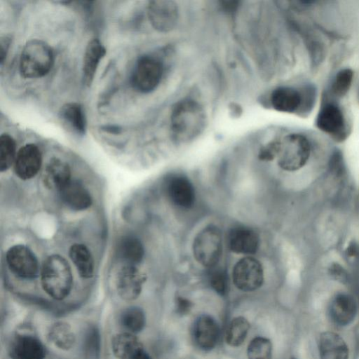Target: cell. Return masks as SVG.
Wrapping results in <instances>:
<instances>
[{
	"label": "cell",
	"instance_id": "cell-33",
	"mask_svg": "<svg viewBox=\"0 0 359 359\" xmlns=\"http://www.w3.org/2000/svg\"><path fill=\"white\" fill-rule=\"evenodd\" d=\"M208 280L210 287L219 294L228 293L229 284L226 271L217 265L208 269Z\"/></svg>",
	"mask_w": 359,
	"mask_h": 359
},
{
	"label": "cell",
	"instance_id": "cell-3",
	"mask_svg": "<svg viewBox=\"0 0 359 359\" xmlns=\"http://www.w3.org/2000/svg\"><path fill=\"white\" fill-rule=\"evenodd\" d=\"M54 55L51 47L40 39L28 41L22 49L19 69L26 79H37L46 75L52 68Z\"/></svg>",
	"mask_w": 359,
	"mask_h": 359
},
{
	"label": "cell",
	"instance_id": "cell-22",
	"mask_svg": "<svg viewBox=\"0 0 359 359\" xmlns=\"http://www.w3.org/2000/svg\"><path fill=\"white\" fill-rule=\"evenodd\" d=\"M71 180V170L67 163L58 158L50 159L43 174V181L48 189L59 191Z\"/></svg>",
	"mask_w": 359,
	"mask_h": 359
},
{
	"label": "cell",
	"instance_id": "cell-11",
	"mask_svg": "<svg viewBox=\"0 0 359 359\" xmlns=\"http://www.w3.org/2000/svg\"><path fill=\"white\" fill-rule=\"evenodd\" d=\"M165 193L170 202L181 208L193 206L196 194L193 184L186 176L175 174L165 181Z\"/></svg>",
	"mask_w": 359,
	"mask_h": 359
},
{
	"label": "cell",
	"instance_id": "cell-35",
	"mask_svg": "<svg viewBox=\"0 0 359 359\" xmlns=\"http://www.w3.org/2000/svg\"><path fill=\"white\" fill-rule=\"evenodd\" d=\"M280 141H273L262 147L258 154V157L262 161H271L277 158L279 150Z\"/></svg>",
	"mask_w": 359,
	"mask_h": 359
},
{
	"label": "cell",
	"instance_id": "cell-7",
	"mask_svg": "<svg viewBox=\"0 0 359 359\" xmlns=\"http://www.w3.org/2000/svg\"><path fill=\"white\" fill-rule=\"evenodd\" d=\"M232 277L234 285L240 290L255 291L259 288L264 282L262 265L255 257H245L235 264Z\"/></svg>",
	"mask_w": 359,
	"mask_h": 359
},
{
	"label": "cell",
	"instance_id": "cell-32",
	"mask_svg": "<svg viewBox=\"0 0 359 359\" xmlns=\"http://www.w3.org/2000/svg\"><path fill=\"white\" fill-rule=\"evenodd\" d=\"M247 355L248 359H271V341L263 337L254 338L248 346Z\"/></svg>",
	"mask_w": 359,
	"mask_h": 359
},
{
	"label": "cell",
	"instance_id": "cell-9",
	"mask_svg": "<svg viewBox=\"0 0 359 359\" xmlns=\"http://www.w3.org/2000/svg\"><path fill=\"white\" fill-rule=\"evenodd\" d=\"M316 125L336 141H343L347 136L345 118L341 109L334 102H325L320 108Z\"/></svg>",
	"mask_w": 359,
	"mask_h": 359
},
{
	"label": "cell",
	"instance_id": "cell-37",
	"mask_svg": "<svg viewBox=\"0 0 359 359\" xmlns=\"http://www.w3.org/2000/svg\"><path fill=\"white\" fill-rule=\"evenodd\" d=\"M11 37L9 35H5L0 39V62L2 65L6 57L11 43Z\"/></svg>",
	"mask_w": 359,
	"mask_h": 359
},
{
	"label": "cell",
	"instance_id": "cell-8",
	"mask_svg": "<svg viewBox=\"0 0 359 359\" xmlns=\"http://www.w3.org/2000/svg\"><path fill=\"white\" fill-rule=\"evenodd\" d=\"M6 257L10 271L15 276L32 280L38 276V259L28 247L24 245H13L7 251Z\"/></svg>",
	"mask_w": 359,
	"mask_h": 359
},
{
	"label": "cell",
	"instance_id": "cell-15",
	"mask_svg": "<svg viewBox=\"0 0 359 359\" xmlns=\"http://www.w3.org/2000/svg\"><path fill=\"white\" fill-rule=\"evenodd\" d=\"M8 355L11 359H45L46 349L36 337L18 334L10 342Z\"/></svg>",
	"mask_w": 359,
	"mask_h": 359
},
{
	"label": "cell",
	"instance_id": "cell-39",
	"mask_svg": "<svg viewBox=\"0 0 359 359\" xmlns=\"http://www.w3.org/2000/svg\"><path fill=\"white\" fill-rule=\"evenodd\" d=\"M238 1H222V7H224V8L226 11H230L235 10L238 6Z\"/></svg>",
	"mask_w": 359,
	"mask_h": 359
},
{
	"label": "cell",
	"instance_id": "cell-13",
	"mask_svg": "<svg viewBox=\"0 0 359 359\" xmlns=\"http://www.w3.org/2000/svg\"><path fill=\"white\" fill-rule=\"evenodd\" d=\"M226 243L229 250L234 253L252 255L259 249V238L254 229L239 225L229 231Z\"/></svg>",
	"mask_w": 359,
	"mask_h": 359
},
{
	"label": "cell",
	"instance_id": "cell-14",
	"mask_svg": "<svg viewBox=\"0 0 359 359\" xmlns=\"http://www.w3.org/2000/svg\"><path fill=\"white\" fill-rule=\"evenodd\" d=\"M41 163L42 155L39 148L34 144H27L16 154L14 170L20 179L29 180L38 173Z\"/></svg>",
	"mask_w": 359,
	"mask_h": 359
},
{
	"label": "cell",
	"instance_id": "cell-20",
	"mask_svg": "<svg viewBox=\"0 0 359 359\" xmlns=\"http://www.w3.org/2000/svg\"><path fill=\"white\" fill-rule=\"evenodd\" d=\"M320 359H348V347L344 339L333 332H323L318 341Z\"/></svg>",
	"mask_w": 359,
	"mask_h": 359
},
{
	"label": "cell",
	"instance_id": "cell-40",
	"mask_svg": "<svg viewBox=\"0 0 359 359\" xmlns=\"http://www.w3.org/2000/svg\"><path fill=\"white\" fill-rule=\"evenodd\" d=\"M355 251L356 248L354 245H351L347 249L348 254L350 256H353V255H355Z\"/></svg>",
	"mask_w": 359,
	"mask_h": 359
},
{
	"label": "cell",
	"instance_id": "cell-4",
	"mask_svg": "<svg viewBox=\"0 0 359 359\" xmlns=\"http://www.w3.org/2000/svg\"><path fill=\"white\" fill-rule=\"evenodd\" d=\"M311 147L309 140L299 133H291L280 141L278 164L284 170L295 171L308 161Z\"/></svg>",
	"mask_w": 359,
	"mask_h": 359
},
{
	"label": "cell",
	"instance_id": "cell-42",
	"mask_svg": "<svg viewBox=\"0 0 359 359\" xmlns=\"http://www.w3.org/2000/svg\"><path fill=\"white\" fill-rule=\"evenodd\" d=\"M292 359H294V358H292Z\"/></svg>",
	"mask_w": 359,
	"mask_h": 359
},
{
	"label": "cell",
	"instance_id": "cell-21",
	"mask_svg": "<svg viewBox=\"0 0 359 359\" xmlns=\"http://www.w3.org/2000/svg\"><path fill=\"white\" fill-rule=\"evenodd\" d=\"M106 54V49L98 39H91L86 46L83 62V84L90 86L100 60Z\"/></svg>",
	"mask_w": 359,
	"mask_h": 359
},
{
	"label": "cell",
	"instance_id": "cell-25",
	"mask_svg": "<svg viewBox=\"0 0 359 359\" xmlns=\"http://www.w3.org/2000/svg\"><path fill=\"white\" fill-rule=\"evenodd\" d=\"M144 255L141 241L133 236H125L118 243L116 255L122 265L136 266L141 262Z\"/></svg>",
	"mask_w": 359,
	"mask_h": 359
},
{
	"label": "cell",
	"instance_id": "cell-27",
	"mask_svg": "<svg viewBox=\"0 0 359 359\" xmlns=\"http://www.w3.org/2000/svg\"><path fill=\"white\" fill-rule=\"evenodd\" d=\"M48 337L55 346L65 351L71 349L76 341L72 327L65 322L55 323L48 331Z\"/></svg>",
	"mask_w": 359,
	"mask_h": 359
},
{
	"label": "cell",
	"instance_id": "cell-36",
	"mask_svg": "<svg viewBox=\"0 0 359 359\" xmlns=\"http://www.w3.org/2000/svg\"><path fill=\"white\" fill-rule=\"evenodd\" d=\"M192 303L183 297H177L175 301L176 312L180 315H186L189 313Z\"/></svg>",
	"mask_w": 359,
	"mask_h": 359
},
{
	"label": "cell",
	"instance_id": "cell-19",
	"mask_svg": "<svg viewBox=\"0 0 359 359\" xmlns=\"http://www.w3.org/2000/svg\"><path fill=\"white\" fill-rule=\"evenodd\" d=\"M62 126L76 135H83L86 132V118L82 105L77 102L63 104L58 113Z\"/></svg>",
	"mask_w": 359,
	"mask_h": 359
},
{
	"label": "cell",
	"instance_id": "cell-17",
	"mask_svg": "<svg viewBox=\"0 0 359 359\" xmlns=\"http://www.w3.org/2000/svg\"><path fill=\"white\" fill-rule=\"evenodd\" d=\"M60 198L69 208L81 211L88 208L93 202L91 195L83 184L71 180L59 191Z\"/></svg>",
	"mask_w": 359,
	"mask_h": 359
},
{
	"label": "cell",
	"instance_id": "cell-30",
	"mask_svg": "<svg viewBox=\"0 0 359 359\" xmlns=\"http://www.w3.org/2000/svg\"><path fill=\"white\" fill-rule=\"evenodd\" d=\"M16 144L13 138L8 134L0 137V170H8L14 163L16 157Z\"/></svg>",
	"mask_w": 359,
	"mask_h": 359
},
{
	"label": "cell",
	"instance_id": "cell-23",
	"mask_svg": "<svg viewBox=\"0 0 359 359\" xmlns=\"http://www.w3.org/2000/svg\"><path fill=\"white\" fill-rule=\"evenodd\" d=\"M111 349L117 359H137L144 351L140 339L128 332L114 336Z\"/></svg>",
	"mask_w": 359,
	"mask_h": 359
},
{
	"label": "cell",
	"instance_id": "cell-41",
	"mask_svg": "<svg viewBox=\"0 0 359 359\" xmlns=\"http://www.w3.org/2000/svg\"><path fill=\"white\" fill-rule=\"evenodd\" d=\"M137 359H152L151 356L144 351Z\"/></svg>",
	"mask_w": 359,
	"mask_h": 359
},
{
	"label": "cell",
	"instance_id": "cell-16",
	"mask_svg": "<svg viewBox=\"0 0 359 359\" xmlns=\"http://www.w3.org/2000/svg\"><path fill=\"white\" fill-rule=\"evenodd\" d=\"M219 327L210 316L202 315L195 321L192 336L196 345L201 349L209 351L217 344L219 338Z\"/></svg>",
	"mask_w": 359,
	"mask_h": 359
},
{
	"label": "cell",
	"instance_id": "cell-26",
	"mask_svg": "<svg viewBox=\"0 0 359 359\" xmlns=\"http://www.w3.org/2000/svg\"><path fill=\"white\" fill-rule=\"evenodd\" d=\"M69 255L79 275L84 278H91L94 272V260L89 249L83 244L71 246Z\"/></svg>",
	"mask_w": 359,
	"mask_h": 359
},
{
	"label": "cell",
	"instance_id": "cell-10",
	"mask_svg": "<svg viewBox=\"0 0 359 359\" xmlns=\"http://www.w3.org/2000/svg\"><path fill=\"white\" fill-rule=\"evenodd\" d=\"M147 15L154 29L160 32H168L177 25L179 18L177 5L170 0L150 1Z\"/></svg>",
	"mask_w": 359,
	"mask_h": 359
},
{
	"label": "cell",
	"instance_id": "cell-1",
	"mask_svg": "<svg viewBox=\"0 0 359 359\" xmlns=\"http://www.w3.org/2000/svg\"><path fill=\"white\" fill-rule=\"evenodd\" d=\"M206 124L203 108L196 101L182 100L173 107L170 115V131L174 140L186 142L200 135Z\"/></svg>",
	"mask_w": 359,
	"mask_h": 359
},
{
	"label": "cell",
	"instance_id": "cell-6",
	"mask_svg": "<svg viewBox=\"0 0 359 359\" xmlns=\"http://www.w3.org/2000/svg\"><path fill=\"white\" fill-rule=\"evenodd\" d=\"M163 74V65L161 60L144 55L139 58L131 77L133 88L142 93H149L156 88Z\"/></svg>",
	"mask_w": 359,
	"mask_h": 359
},
{
	"label": "cell",
	"instance_id": "cell-29",
	"mask_svg": "<svg viewBox=\"0 0 359 359\" xmlns=\"http://www.w3.org/2000/svg\"><path fill=\"white\" fill-rule=\"evenodd\" d=\"M249 329L250 323L243 316L234 318L226 330V343L233 347L241 346L245 341Z\"/></svg>",
	"mask_w": 359,
	"mask_h": 359
},
{
	"label": "cell",
	"instance_id": "cell-38",
	"mask_svg": "<svg viewBox=\"0 0 359 359\" xmlns=\"http://www.w3.org/2000/svg\"><path fill=\"white\" fill-rule=\"evenodd\" d=\"M330 276L341 282L345 281L346 279V273L341 266L338 264H332L329 269Z\"/></svg>",
	"mask_w": 359,
	"mask_h": 359
},
{
	"label": "cell",
	"instance_id": "cell-24",
	"mask_svg": "<svg viewBox=\"0 0 359 359\" xmlns=\"http://www.w3.org/2000/svg\"><path fill=\"white\" fill-rule=\"evenodd\" d=\"M271 102L276 111L293 113L302 105V94L294 88L278 87L271 93Z\"/></svg>",
	"mask_w": 359,
	"mask_h": 359
},
{
	"label": "cell",
	"instance_id": "cell-18",
	"mask_svg": "<svg viewBox=\"0 0 359 359\" xmlns=\"http://www.w3.org/2000/svg\"><path fill=\"white\" fill-rule=\"evenodd\" d=\"M357 303L349 294L339 293L331 301L329 313L332 320L339 326L349 325L357 314Z\"/></svg>",
	"mask_w": 359,
	"mask_h": 359
},
{
	"label": "cell",
	"instance_id": "cell-28",
	"mask_svg": "<svg viewBox=\"0 0 359 359\" xmlns=\"http://www.w3.org/2000/svg\"><path fill=\"white\" fill-rule=\"evenodd\" d=\"M120 323L128 332L135 334L141 332L146 323L145 314L137 306H130L123 311L120 316Z\"/></svg>",
	"mask_w": 359,
	"mask_h": 359
},
{
	"label": "cell",
	"instance_id": "cell-5",
	"mask_svg": "<svg viewBox=\"0 0 359 359\" xmlns=\"http://www.w3.org/2000/svg\"><path fill=\"white\" fill-rule=\"evenodd\" d=\"M222 252V236L215 225L201 229L193 242V254L196 261L208 269L218 265Z\"/></svg>",
	"mask_w": 359,
	"mask_h": 359
},
{
	"label": "cell",
	"instance_id": "cell-31",
	"mask_svg": "<svg viewBox=\"0 0 359 359\" xmlns=\"http://www.w3.org/2000/svg\"><path fill=\"white\" fill-rule=\"evenodd\" d=\"M100 335L95 326L89 327L85 332L83 349L87 359H98L100 353Z\"/></svg>",
	"mask_w": 359,
	"mask_h": 359
},
{
	"label": "cell",
	"instance_id": "cell-34",
	"mask_svg": "<svg viewBox=\"0 0 359 359\" xmlns=\"http://www.w3.org/2000/svg\"><path fill=\"white\" fill-rule=\"evenodd\" d=\"M353 78L351 69H343L337 72L330 87L331 95L337 98L344 97L348 91Z\"/></svg>",
	"mask_w": 359,
	"mask_h": 359
},
{
	"label": "cell",
	"instance_id": "cell-2",
	"mask_svg": "<svg viewBox=\"0 0 359 359\" xmlns=\"http://www.w3.org/2000/svg\"><path fill=\"white\" fill-rule=\"evenodd\" d=\"M41 280L44 291L52 298L61 300L69 294L73 277L67 261L60 255H50L43 262Z\"/></svg>",
	"mask_w": 359,
	"mask_h": 359
},
{
	"label": "cell",
	"instance_id": "cell-12",
	"mask_svg": "<svg viewBox=\"0 0 359 359\" xmlns=\"http://www.w3.org/2000/svg\"><path fill=\"white\" fill-rule=\"evenodd\" d=\"M145 276L136 266L122 265L116 278L118 295L124 300L132 301L141 293Z\"/></svg>",
	"mask_w": 359,
	"mask_h": 359
}]
</instances>
